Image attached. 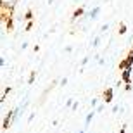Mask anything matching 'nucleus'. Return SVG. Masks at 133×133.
<instances>
[{"instance_id": "1", "label": "nucleus", "mask_w": 133, "mask_h": 133, "mask_svg": "<svg viewBox=\"0 0 133 133\" xmlns=\"http://www.w3.org/2000/svg\"><path fill=\"white\" fill-rule=\"evenodd\" d=\"M0 4H2V10H7V12H12L16 7V4H17V0H0Z\"/></svg>"}, {"instance_id": "2", "label": "nucleus", "mask_w": 133, "mask_h": 133, "mask_svg": "<svg viewBox=\"0 0 133 133\" xmlns=\"http://www.w3.org/2000/svg\"><path fill=\"white\" fill-rule=\"evenodd\" d=\"M12 123H14V109H12V111H9V112H7V116L4 118L2 128H4V130H9V128H10V124H12Z\"/></svg>"}, {"instance_id": "3", "label": "nucleus", "mask_w": 133, "mask_h": 133, "mask_svg": "<svg viewBox=\"0 0 133 133\" xmlns=\"http://www.w3.org/2000/svg\"><path fill=\"white\" fill-rule=\"evenodd\" d=\"M112 99H114V88L109 87V88L104 90V102L109 104V102H112Z\"/></svg>"}, {"instance_id": "4", "label": "nucleus", "mask_w": 133, "mask_h": 133, "mask_svg": "<svg viewBox=\"0 0 133 133\" xmlns=\"http://www.w3.org/2000/svg\"><path fill=\"white\" fill-rule=\"evenodd\" d=\"M99 14H100V7L97 5V7H94V9H90V12L87 14V17H88L90 21H95L97 17H99Z\"/></svg>"}, {"instance_id": "5", "label": "nucleus", "mask_w": 133, "mask_h": 133, "mask_svg": "<svg viewBox=\"0 0 133 133\" xmlns=\"http://www.w3.org/2000/svg\"><path fill=\"white\" fill-rule=\"evenodd\" d=\"M121 79L124 83H131V69H124L121 71Z\"/></svg>"}, {"instance_id": "6", "label": "nucleus", "mask_w": 133, "mask_h": 133, "mask_svg": "<svg viewBox=\"0 0 133 133\" xmlns=\"http://www.w3.org/2000/svg\"><path fill=\"white\" fill-rule=\"evenodd\" d=\"M85 14V7H78V9L73 12V16H71V21H76V19H79L81 16Z\"/></svg>"}, {"instance_id": "7", "label": "nucleus", "mask_w": 133, "mask_h": 133, "mask_svg": "<svg viewBox=\"0 0 133 133\" xmlns=\"http://www.w3.org/2000/svg\"><path fill=\"white\" fill-rule=\"evenodd\" d=\"M95 111H90L88 114H87V118H85V128H87V126H90V123H92V119H94V116H95Z\"/></svg>"}, {"instance_id": "8", "label": "nucleus", "mask_w": 133, "mask_h": 133, "mask_svg": "<svg viewBox=\"0 0 133 133\" xmlns=\"http://www.w3.org/2000/svg\"><path fill=\"white\" fill-rule=\"evenodd\" d=\"M126 64H128V68H133V49L128 52V55H126Z\"/></svg>"}, {"instance_id": "9", "label": "nucleus", "mask_w": 133, "mask_h": 133, "mask_svg": "<svg viewBox=\"0 0 133 133\" xmlns=\"http://www.w3.org/2000/svg\"><path fill=\"white\" fill-rule=\"evenodd\" d=\"M100 42H102V36H100V35H99V36H95L94 42H92V49H97V47L100 45Z\"/></svg>"}, {"instance_id": "10", "label": "nucleus", "mask_w": 133, "mask_h": 133, "mask_svg": "<svg viewBox=\"0 0 133 133\" xmlns=\"http://www.w3.org/2000/svg\"><path fill=\"white\" fill-rule=\"evenodd\" d=\"M24 19H26V21H33V10H31V9H28V10H26Z\"/></svg>"}, {"instance_id": "11", "label": "nucleus", "mask_w": 133, "mask_h": 133, "mask_svg": "<svg viewBox=\"0 0 133 133\" xmlns=\"http://www.w3.org/2000/svg\"><path fill=\"white\" fill-rule=\"evenodd\" d=\"M35 78H36V71H31V73H30V78H28V85H33Z\"/></svg>"}, {"instance_id": "12", "label": "nucleus", "mask_w": 133, "mask_h": 133, "mask_svg": "<svg viewBox=\"0 0 133 133\" xmlns=\"http://www.w3.org/2000/svg\"><path fill=\"white\" fill-rule=\"evenodd\" d=\"M126 30H128V28H126V24H124V23H121V24H119V35H124L126 33Z\"/></svg>"}, {"instance_id": "13", "label": "nucleus", "mask_w": 133, "mask_h": 133, "mask_svg": "<svg viewBox=\"0 0 133 133\" xmlns=\"http://www.w3.org/2000/svg\"><path fill=\"white\" fill-rule=\"evenodd\" d=\"M88 61H90V55H85L83 59H81V68H85V66L88 64Z\"/></svg>"}, {"instance_id": "14", "label": "nucleus", "mask_w": 133, "mask_h": 133, "mask_svg": "<svg viewBox=\"0 0 133 133\" xmlns=\"http://www.w3.org/2000/svg\"><path fill=\"white\" fill-rule=\"evenodd\" d=\"M104 107H105V102H100L99 105H97V109H95V112H102Z\"/></svg>"}, {"instance_id": "15", "label": "nucleus", "mask_w": 133, "mask_h": 133, "mask_svg": "<svg viewBox=\"0 0 133 133\" xmlns=\"http://www.w3.org/2000/svg\"><path fill=\"white\" fill-rule=\"evenodd\" d=\"M73 105H74V99H73V97H69V99L66 100V107H73Z\"/></svg>"}, {"instance_id": "16", "label": "nucleus", "mask_w": 133, "mask_h": 133, "mask_svg": "<svg viewBox=\"0 0 133 133\" xmlns=\"http://www.w3.org/2000/svg\"><path fill=\"white\" fill-rule=\"evenodd\" d=\"M121 111H123V107H121V105H114V107H112V112H114V114L121 112Z\"/></svg>"}, {"instance_id": "17", "label": "nucleus", "mask_w": 133, "mask_h": 133, "mask_svg": "<svg viewBox=\"0 0 133 133\" xmlns=\"http://www.w3.org/2000/svg\"><path fill=\"white\" fill-rule=\"evenodd\" d=\"M31 28H33V21H28V24H26L24 31H31Z\"/></svg>"}, {"instance_id": "18", "label": "nucleus", "mask_w": 133, "mask_h": 133, "mask_svg": "<svg viewBox=\"0 0 133 133\" xmlns=\"http://www.w3.org/2000/svg\"><path fill=\"white\" fill-rule=\"evenodd\" d=\"M99 99H94V100H92V107H94V111H95V109H97V105H99Z\"/></svg>"}, {"instance_id": "19", "label": "nucleus", "mask_w": 133, "mask_h": 133, "mask_svg": "<svg viewBox=\"0 0 133 133\" xmlns=\"http://www.w3.org/2000/svg\"><path fill=\"white\" fill-rule=\"evenodd\" d=\"M5 26H7V31L12 30V19H10V17H9V21H7V24H5Z\"/></svg>"}, {"instance_id": "20", "label": "nucleus", "mask_w": 133, "mask_h": 133, "mask_svg": "<svg viewBox=\"0 0 133 133\" xmlns=\"http://www.w3.org/2000/svg\"><path fill=\"white\" fill-rule=\"evenodd\" d=\"M64 52H66V54H71V52H73V47H71V45L64 47Z\"/></svg>"}, {"instance_id": "21", "label": "nucleus", "mask_w": 133, "mask_h": 133, "mask_svg": "<svg viewBox=\"0 0 133 133\" xmlns=\"http://www.w3.org/2000/svg\"><path fill=\"white\" fill-rule=\"evenodd\" d=\"M109 30V24H102L100 26V33H104V31H107Z\"/></svg>"}, {"instance_id": "22", "label": "nucleus", "mask_w": 133, "mask_h": 133, "mask_svg": "<svg viewBox=\"0 0 133 133\" xmlns=\"http://www.w3.org/2000/svg\"><path fill=\"white\" fill-rule=\"evenodd\" d=\"M59 85H62V87H66V85H68V78L64 76V78H62V79L59 81Z\"/></svg>"}, {"instance_id": "23", "label": "nucleus", "mask_w": 133, "mask_h": 133, "mask_svg": "<svg viewBox=\"0 0 133 133\" xmlns=\"http://www.w3.org/2000/svg\"><path fill=\"white\" fill-rule=\"evenodd\" d=\"M0 68H2V69H5V59H4V57L0 59Z\"/></svg>"}, {"instance_id": "24", "label": "nucleus", "mask_w": 133, "mask_h": 133, "mask_svg": "<svg viewBox=\"0 0 133 133\" xmlns=\"http://www.w3.org/2000/svg\"><path fill=\"white\" fill-rule=\"evenodd\" d=\"M33 119H35V112H31V114H30V118H28V121H33Z\"/></svg>"}, {"instance_id": "25", "label": "nucleus", "mask_w": 133, "mask_h": 133, "mask_svg": "<svg viewBox=\"0 0 133 133\" xmlns=\"http://www.w3.org/2000/svg\"><path fill=\"white\" fill-rule=\"evenodd\" d=\"M126 128H128V126H126V124H123V126H121V133H124V131H126Z\"/></svg>"}, {"instance_id": "26", "label": "nucleus", "mask_w": 133, "mask_h": 133, "mask_svg": "<svg viewBox=\"0 0 133 133\" xmlns=\"http://www.w3.org/2000/svg\"><path fill=\"white\" fill-rule=\"evenodd\" d=\"M47 2H49V5H50V4H54V0H47Z\"/></svg>"}, {"instance_id": "27", "label": "nucleus", "mask_w": 133, "mask_h": 133, "mask_svg": "<svg viewBox=\"0 0 133 133\" xmlns=\"http://www.w3.org/2000/svg\"><path fill=\"white\" fill-rule=\"evenodd\" d=\"M78 133H85V130H79V131H78Z\"/></svg>"}]
</instances>
